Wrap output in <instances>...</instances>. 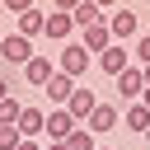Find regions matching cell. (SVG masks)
Here are the masks:
<instances>
[{
    "label": "cell",
    "mask_w": 150,
    "mask_h": 150,
    "mask_svg": "<svg viewBox=\"0 0 150 150\" xmlns=\"http://www.w3.org/2000/svg\"><path fill=\"white\" fill-rule=\"evenodd\" d=\"M52 75H56V61H47V56H33V61L23 66V80H28L33 89H42V84H47Z\"/></svg>",
    "instance_id": "9"
},
{
    "label": "cell",
    "mask_w": 150,
    "mask_h": 150,
    "mask_svg": "<svg viewBox=\"0 0 150 150\" xmlns=\"http://www.w3.org/2000/svg\"><path fill=\"white\" fill-rule=\"evenodd\" d=\"M131 56H136V66H141V70L150 66V33H141V38H136V47H131Z\"/></svg>",
    "instance_id": "19"
},
{
    "label": "cell",
    "mask_w": 150,
    "mask_h": 150,
    "mask_svg": "<svg viewBox=\"0 0 150 150\" xmlns=\"http://www.w3.org/2000/svg\"><path fill=\"white\" fill-rule=\"evenodd\" d=\"M47 150H70V145L66 141H47Z\"/></svg>",
    "instance_id": "24"
},
{
    "label": "cell",
    "mask_w": 150,
    "mask_h": 150,
    "mask_svg": "<svg viewBox=\"0 0 150 150\" xmlns=\"http://www.w3.org/2000/svg\"><path fill=\"white\" fill-rule=\"evenodd\" d=\"M56 70H61V75H70V80H80V75L89 70V52H84L80 42H66V47H61V61H56Z\"/></svg>",
    "instance_id": "2"
},
{
    "label": "cell",
    "mask_w": 150,
    "mask_h": 150,
    "mask_svg": "<svg viewBox=\"0 0 150 150\" xmlns=\"http://www.w3.org/2000/svg\"><path fill=\"white\" fill-rule=\"evenodd\" d=\"M80 47H84V52H108V47H112V33H108V23H94V28H84V33H80Z\"/></svg>",
    "instance_id": "11"
},
{
    "label": "cell",
    "mask_w": 150,
    "mask_h": 150,
    "mask_svg": "<svg viewBox=\"0 0 150 150\" xmlns=\"http://www.w3.org/2000/svg\"><path fill=\"white\" fill-rule=\"evenodd\" d=\"M94 108H98V98H94V89H80V84H75V94L66 98V112H70V117H75V122L84 127V122L94 117Z\"/></svg>",
    "instance_id": "4"
},
{
    "label": "cell",
    "mask_w": 150,
    "mask_h": 150,
    "mask_svg": "<svg viewBox=\"0 0 150 150\" xmlns=\"http://www.w3.org/2000/svg\"><path fill=\"white\" fill-rule=\"evenodd\" d=\"M0 9H9V14H28V9H38V0H0Z\"/></svg>",
    "instance_id": "21"
},
{
    "label": "cell",
    "mask_w": 150,
    "mask_h": 150,
    "mask_svg": "<svg viewBox=\"0 0 150 150\" xmlns=\"http://www.w3.org/2000/svg\"><path fill=\"white\" fill-rule=\"evenodd\" d=\"M19 112H23V103L5 94V98H0V127H19Z\"/></svg>",
    "instance_id": "17"
},
{
    "label": "cell",
    "mask_w": 150,
    "mask_h": 150,
    "mask_svg": "<svg viewBox=\"0 0 150 150\" xmlns=\"http://www.w3.org/2000/svg\"><path fill=\"white\" fill-rule=\"evenodd\" d=\"M145 141H150V131H145Z\"/></svg>",
    "instance_id": "29"
},
{
    "label": "cell",
    "mask_w": 150,
    "mask_h": 150,
    "mask_svg": "<svg viewBox=\"0 0 150 150\" xmlns=\"http://www.w3.org/2000/svg\"><path fill=\"white\" fill-rule=\"evenodd\" d=\"M19 127H0V150H19Z\"/></svg>",
    "instance_id": "20"
},
{
    "label": "cell",
    "mask_w": 150,
    "mask_h": 150,
    "mask_svg": "<svg viewBox=\"0 0 150 150\" xmlns=\"http://www.w3.org/2000/svg\"><path fill=\"white\" fill-rule=\"evenodd\" d=\"M42 127H47V112L23 103V112H19V136H23V141H38V136H42Z\"/></svg>",
    "instance_id": "8"
},
{
    "label": "cell",
    "mask_w": 150,
    "mask_h": 150,
    "mask_svg": "<svg viewBox=\"0 0 150 150\" xmlns=\"http://www.w3.org/2000/svg\"><path fill=\"white\" fill-rule=\"evenodd\" d=\"M117 122H122V112H117V108H112V103H98V108H94V117H89V122H84V127H89V131H94V136H103V131H112V127H117Z\"/></svg>",
    "instance_id": "10"
},
{
    "label": "cell",
    "mask_w": 150,
    "mask_h": 150,
    "mask_svg": "<svg viewBox=\"0 0 150 150\" xmlns=\"http://www.w3.org/2000/svg\"><path fill=\"white\" fill-rule=\"evenodd\" d=\"M70 28H75V19H70V14H47V23H42V38H52V42H66V38H70Z\"/></svg>",
    "instance_id": "13"
},
{
    "label": "cell",
    "mask_w": 150,
    "mask_h": 150,
    "mask_svg": "<svg viewBox=\"0 0 150 150\" xmlns=\"http://www.w3.org/2000/svg\"><path fill=\"white\" fill-rule=\"evenodd\" d=\"M122 127H127V131H141V136H145V131H150V108H145V103H131V108L122 112Z\"/></svg>",
    "instance_id": "16"
},
{
    "label": "cell",
    "mask_w": 150,
    "mask_h": 150,
    "mask_svg": "<svg viewBox=\"0 0 150 150\" xmlns=\"http://www.w3.org/2000/svg\"><path fill=\"white\" fill-rule=\"evenodd\" d=\"M66 145H70V150H98V136H94V131H89V127H75V131H70V141H66Z\"/></svg>",
    "instance_id": "18"
},
{
    "label": "cell",
    "mask_w": 150,
    "mask_h": 150,
    "mask_svg": "<svg viewBox=\"0 0 150 150\" xmlns=\"http://www.w3.org/2000/svg\"><path fill=\"white\" fill-rule=\"evenodd\" d=\"M80 5H84V0H56V14H75Z\"/></svg>",
    "instance_id": "22"
},
{
    "label": "cell",
    "mask_w": 150,
    "mask_h": 150,
    "mask_svg": "<svg viewBox=\"0 0 150 150\" xmlns=\"http://www.w3.org/2000/svg\"><path fill=\"white\" fill-rule=\"evenodd\" d=\"M141 103H145V108H150V89H145V94H141Z\"/></svg>",
    "instance_id": "26"
},
{
    "label": "cell",
    "mask_w": 150,
    "mask_h": 150,
    "mask_svg": "<svg viewBox=\"0 0 150 150\" xmlns=\"http://www.w3.org/2000/svg\"><path fill=\"white\" fill-rule=\"evenodd\" d=\"M75 127H80V122H75L66 108H52V112H47V127H42V136H47V141H70V131H75Z\"/></svg>",
    "instance_id": "5"
},
{
    "label": "cell",
    "mask_w": 150,
    "mask_h": 150,
    "mask_svg": "<svg viewBox=\"0 0 150 150\" xmlns=\"http://www.w3.org/2000/svg\"><path fill=\"white\" fill-rule=\"evenodd\" d=\"M117 94H122V98H141V94H145V70H141V66H127V70L117 75Z\"/></svg>",
    "instance_id": "7"
},
{
    "label": "cell",
    "mask_w": 150,
    "mask_h": 150,
    "mask_svg": "<svg viewBox=\"0 0 150 150\" xmlns=\"http://www.w3.org/2000/svg\"><path fill=\"white\" fill-rule=\"evenodd\" d=\"M94 5H98V9H112V5H117V0H94Z\"/></svg>",
    "instance_id": "25"
},
{
    "label": "cell",
    "mask_w": 150,
    "mask_h": 150,
    "mask_svg": "<svg viewBox=\"0 0 150 150\" xmlns=\"http://www.w3.org/2000/svg\"><path fill=\"white\" fill-rule=\"evenodd\" d=\"M19 150H42V145L38 141H19Z\"/></svg>",
    "instance_id": "23"
},
{
    "label": "cell",
    "mask_w": 150,
    "mask_h": 150,
    "mask_svg": "<svg viewBox=\"0 0 150 150\" xmlns=\"http://www.w3.org/2000/svg\"><path fill=\"white\" fill-rule=\"evenodd\" d=\"M38 52H33V42L28 38H19V33H5L0 38V61H9V66H28Z\"/></svg>",
    "instance_id": "1"
},
{
    "label": "cell",
    "mask_w": 150,
    "mask_h": 150,
    "mask_svg": "<svg viewBox=\"0 0 150 150\" xmlns=\"http://www.w3.org/2000/svg\"><path fill=\"white\" fill-rule=\"evenodd\" d=\"M108 33H112V42H127V38L141 33V19H136L131 9H112V14H108Z\"/></svg>",
    "instance_id": "3"
},
{
    "label": "cell",
    "mask_w": 150,
    "mask_h": 150,
    "mask_svg": "<svg viewBox=\"0 0 150 150\" xmlns=\"http://www.w3.org/2000/svg\"><path fill=\"white\" fill-rule=\"evenodd\" d=\"M42 89H47V98H52V103H56V108H66V98H70V94H75V80H70V75H61V70H56V75H52V80H47V84H42Z\"/></svg>",
    "instance_id": "12"
},
{
    "label": "cell",
    "mask_w": 150,
    "mask_h": 150,
    "mask_svg": "<svg viewBox=\"0 0 150 150\" xmlns=\"http://www.w3.org/2000/svg\"><path fill=\"white\" fill-rule=\"evenodd\" d=\"M42 23H47V14H42V9H28V14H19V28H14V33L33 42V38H42Z\"/></svg>",
    "instance_id": "15"
},
{
    "label": "cell",
    "mask_w": 150,
    "mask_h": 150,
    "mask_svg": "<svg viewBox=\"0 0 150 150\" xmlns=\"http://www.w3.org/2000/svg\"><path fill=\"white\" fill-rule=\"evenodd\" d=\"M70 19H75V28H80V33H84V28H94V23H108V14H103V9L94 5V0H84V5H80V9L70 14Z\"/></svg>",
    "instance_id": "14"
},
{
    "label": "cell",
    "mask_w": 150,
    "mask_h": 150,
    "mask_svg": "<svg viewBox=\"0 0 150 150\" xmlns=\"http://www.w3.org/2000/svg\"><path fill=\"white\" fill-rule=\"evenodd\" d=\"M98 150H117V145H98Z\"/></svg>",
    "instance_id": "28"
},
{
    "label": "cell",
    "mask_w": 150,
    "mask_h": 150,
    "mask_svg": "<svg viewBox=\"0 0 150 150\" xmlns=\"http://www.w3.org/2000/svg\"><path fill=\"white\" fill-rule=\"evenodd\" d=\"M145 89H150V66H145Z\"/></svg>",
    "instance_id": "27"
},
{
    "label": "cell",
    "mask_w": 150,
    "mask_h": 150,
    "mask_svg": "<svg viewBox=\"0 0 150 150\" xmlns=\"http://www.w3.org/2000/svg\"><path fill=\"white\" fill-rule=\"evenodd\" d=\"M127 66H131V52H127L122 42H112L108 52H98V70H103V75H112V80H117Z\"/></svg>",
    "instance_id": "6"
}]
</instances>
